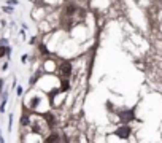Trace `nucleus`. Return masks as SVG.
Here are the masks:
<instances>
[{
	"mask_svg": "<svg viewBox=\"0 0 162 143\" xmlns=\"http://www.w3.org/2000/svg\"><path fill=\"white\" fill-rule=\"evenodd\" d=\"M135 119V113H133V110H127V111H121L119 113V121L122 124L129 123V121H133Z\"/></svg>",
	"mask_w": 162,
	"mask_h": 143,
	"instance_id": "nucleus-1",
	"label": "nucleus"
},
{
	"mask_svg": "<svg viewBox=\"0 0 162 143\" xmlns=\"http://www.w3.org/2000/svg\"><path fill=\"white\" fill-rule=\"evenodd\" d=\"M130 132H132V130H130V127H127V126H122V127H119L118 130L115 132V134L118 135L119 138H127V137L130 135Z\"/></svg>",
	"mask_w": 162,
	"mask_h": 143,
	"instance_id": "nucleus-2",
	"label": "nucleus"
},
{
	"mask_svg": "<svg viewBox=\"0 0 162 143\" xmlns=\"http://www.w3.org/2000/svg\"><path fill=\"white\" fill-rule=\"evenodd\" d=\"M60 75H62L64 78H69V76L72 75V65H70V62H64L62 65H60Z\"/></svg>",
	"mask_w": 162,
	"mask_h": 143,
	"instance_id": "nucleus-3",
	"label": "nucleus"
},
{
	"mask_svg": "<svg viewBox=\"0 0 162 143\" xmlns=\"http://www.w3.org/2000/svg\"><path fill=\"white\" fill-rule=\"evenodd\" d=\"M44 119H46V123H48V126H49V127H54L56 121H54V116H53V114L46 113V114H44Z\"/></svg>",
	"mask_w": 162,
	"mask_h": 143,
	"instance_id": "nucleus-4",
	"label": "nucleus"
},
{
	"mask_svg": "<svg viewBox=\"0 0 162 143\" xmlns=\"http://www.w3.org/2000/svg\"><path fill=\"white\" fill-rule=\"evenodd\" d=\"M76 11V7H75V5H69V8H67V13H69V14H73Z\"/></svg>",
	"mask_w": 162,
	"mask_h": 143,
	"instance_id": "nucleus-5",
	"label": "nucleus"
},
{
	"mask_svg": "<svg viewBox=\"0 0 162 143\" xmlns=\"http://www.w3.org/2000/svg\"><path fill=\"white\" fill-rule=\"evenodd\" d=\"M5 53H10V49H8V48H5V46L2 45V46H0V57H2Z\"/></svg>",
	"mask_w": 162,
	"mask_h": 143,
	"instance_id": "nucleus-6",
	"label": "nucleus"
},
{
	"mask_svg": "<svg viewBox=\"0 0 162 143\" xmlns=\"http://www.w3.org/2000/svg\"><path fill=\"white\" fill-rule=\"evenodd\" d=\"M46 141H59V137L57 135H51V137H48Z\"/></svg>",
	"mask_w": 162,
	"mask_h": 143,
	"instance_id": "nucleus-7",
	"label": "nucleus"
},
{
	"mask_svg": "<svg viewBox=\"0 0 162 143\" xmlns=\"http://www.w3.org/2000/svg\"><path fill=\"white\" fill-rule=\"evenodd\" d=\"M62 83H64V84H62V87H60V89H62V91H67V89H69V81L64 80Z\"/></svg>",
	"mask_w": 162,
	"mask_h": 143,
	"instance_id": "nucleus-8",
	"label": "nucleus"
},
{
	"mask_svg": "<svg viewBox=\"0 0 162 143\" xmlns=\"http://www.w3.org/2000/svg\"><path fill=\"white\" fill-rule=\"evenodd\" d=\"M21 124H22V126H27V124H29V118H27V116H22Z\"/></svg>",
	"mask_w": 162,
	"mask_h": 143,
	"instance_id": "nucleus-9",
	"label": "nucleus"
},
{
	"mask_svg": "<svg viewBox=\"0 0 162 143\" xmlns=\"http://www.w3.org/2000/svg\"><path fill=\"white\" fill-rule=\"evenodd\" d=\"M40 51L41 53H48V49H46V46H44V45H40Z\"/></svg>",
	"mask_w": 162,
	"mask_h": 143,
	"instance_id": "nucleus-10",
	"label": "nucleus"
},
{
	"mask_svg": "<svg viewBox=\"0 0 162 143\" xmlns=\"http://www.w3.org/2000/svg\"><path fill=\"white\" fill-rule=\"evenodd\" d=\"M3 11H7V13H11V8H10V7H3Z\"/></svg>",
	"mask_w": 162,
	"mask_h": 143,
	"instance_id": "nucleus-11",
	"label": "nucleus"
}]
</instances>
